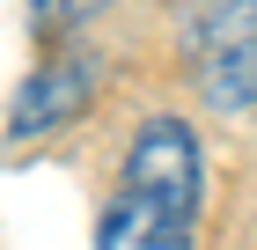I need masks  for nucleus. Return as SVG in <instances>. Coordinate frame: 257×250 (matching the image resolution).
Masks as SVG:
<instances>
[{
  "instance_id": "f257e3e1",
  "label": "nucleus",
  "mask_w": 257,
  "mask_h": 250,
  "mask_svg": "<svg viewBox=\"0 0 257 250\" xmlns=\"http://www.w3.org/2000/svg\"><path fill=\"white\" fill-rule=\"evenodd\" d=\"M184 66L213 111H257V0H191Z\"/></svg>"
},
{
  "instance_id": "f03ea898",
  "label": "nucleus",
  "mask_w": 257,
  "mask_h": 250,
  "mask_svg": "<svg viewBox=\"0 0 257 250\" xmlns=\"http://www.w3.org/2000/svg\"><path fill=\"white\" fill-rule=\"evenodd\" d=\"M125 184H140V192H162L177 199V206L198 213V199H206V170H198V140L184 118H147L133 133V154H125Z\"/></svg>"
},
{
  "instance_id": "7ed1b4c3",
  "label": "nucleus",
  "mask_w": 257,
  "mask_h": 250,
  "mask_svg": "<svg viewBox=\"0 0 257 250\" xmlns=\"http://www.w3.org/2000/svg\"><path fill=\"white\" fill-rule=\"evenodd\" d=\"M191 228H198L191 206L140 192V184H118V199L96 221V250H191Z\"/></svg>"
},
{
  "instance_id": "20e7f679",
  "label": "nucleus",
  "mask_w": 257,
  "mask_h": 250,
  "mask_svg": "<svg viewBox=\"0 0 257 250\" xmlns=\"http://www.w3.org/2000/svg\"><path fill=\"white\" fill-rule=\"evenodd\" d=\"M88 96H96V66L88 59H52V66H37V74L15 89V111H8V140H37L52 133V125H66L74 111H88Z\"/></svg>"
},
{
  "instance_id": "39448f33",
  "label": "nucleus",
  "mask_w": 257,
  "mask_h": 250,
  "mask_svg": "<svg viewBox=\"0 0 257 250\" xmlns=\"http://www.w3.org/2000/svg\"><path fill=\"white\" fill-rule=\"evenodd\" d=\"M96 8H103V0H30V30H37L44 44H59L66 30H81Z\"/></svg>"
}]
</instances>
